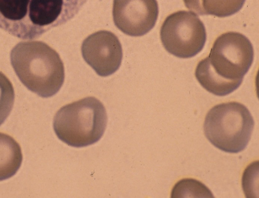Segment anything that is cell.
Instances as JSON below:
<instances>
[{"label": "cell", "mask_w": 259, "mask_h": 198, "mask_svg": "<svg viewBox=\"0 0 259 198\" xmlns=\"http://www.w3.org/2000/svg\"><path fill=\"white\" fill-rule=\"evenodd\" d=\"M253 57L252 44L246 36L226 32L215 39L209 56L197 65L196 78L208 92L227 96L240 87Z\"/></svg>", "instance_id": "1"}, {"label": "cell", "mask_w": 259, "mask_h": 198, "mask_svg": "<svg viewBox=\"0 0 259 198\" xmlns=\"http://www.w3.org/2000/svg\"><path fill=\"white\" fill-rule=\"evenodd\" d=\"M87 0H0V28L21 39L39 38L80 12Z\"/></svg>", "instance_id": "2"}, {"label": "cell", "mask_w": 259, "mask_h": 198, "mask_svg": "<svg viewBox=\"0 0 259 198\" xmlns=\"http://www.w3.org/2000/svg\"><path fill=\"white\" fill-rule=\"evenodd\" d=\"M11 64L27 89L42 98L55 96L64 84V66L59 54L40 41L21 42L10 55Z\"/></svg>", "instance_id": "3"}, {"label": "cell", "mask_w": 259, "mask_h": 198, "mask_svg": "<svg viewBox=\"0 0 259 198\" xmlns=\"http://www.w3.org/2000/svg\"><path fill=\"white\" fill-rule=\"evenodd\" d=\"M107 125V114L102 103L86 97L64 106L56 113L53 127L59 139L69 146H89L100 141Z\"/></svg>", "instance_id": "4"}, {"label": "cell", "mask_w": 259, "mask_h": 198, "mask_svg": "<svg viewBox=\"0 0 259 198\" xmlns=\"http://www.w3.org/2000/svg\"><path fill=\"white\" fill-rule=\"evenodd\" d=\"M254 120L245 106L229 102L214 106L208 111L204 124V134L219 150L238 154L251 140Z\"/></svg>", "instance_id": "5"}, {"label": "cell", "mask_w": 259, "mask_h": 198, "mask_svg": "<svg viewBox=\"0 0 259 198\" xmlns=\"http://www.w3.org/2000/svg\"><path fill=\"white\" fill-rule=\"evenodd\" d=\"M162 44L170 55L181 59L195 57L204 48L206 31L197 14L180 11L170 14L162 25Z\"/></svg>", "instance_id": "6"}, {"label": "cell", "mask_w": 259, "mask_h": 198, "mask_svg": "<svg viewBox=\"0 0 259 198\" xmlns=\"http://www.w3.org/2000/svg\"><path fill=\"white\" fill-rule=\"evenodd\" d=\"M84 60L101 77L113 75L119 69L123 48L116 35L100 30L88 36L81 47Z\"/></svg>", "instance_id": "7"}, {"label": "cell", "mask_w": 259, "mask_h": 198, "mask_svg": "<svg viewBox=\"0 0 259 198\" xmlns=\"http://www.w3.org/2000/svg\"><path fill=\"white\" fill-rule=\"evenodd\" d=\"M159 16L156 0H113L115 26L125 35L140 37L155 26Z\"/></svg>", "instance_id": "8"}, {"label": "cell", "mask_w": 259, "mask_h": 198, "mask_svg": "<svg viewBox=\"0 0 259 198\" xmlns=\"http://www.w3.org/2000/svg\"><path fill=\"white\" fill-rule=\"evenodd\" d=\"M22 162L19 144L10 135L0 133V181L13 177Z\"/></svg>", "instance_id": "9"}, {"label": "cell", "mask_w": 259, "mask_h": 198, "mask_svg": "<svg viewBox=\"0 0 259 198\" xmlns=\"http://www.w3.org/2000/svg\"><path fill=\"white\" fill-rule=\"evenodd\" d=\"M188 10L198 15L228 17L240 12L246 0H183Z\"/></svg>", "instance_id": "10"}, {"label": "cell", "mask_w": 259, "mask_h": 198, "mask_svg": "<svg viewBox=\"0 0 259 198\" xmlns=\"http://www.w3.org/2000/svg\"><path fill=\"white\" fill-rule=\"evenodd\" d=\"M15 92L8 77L0 71V126L6 121L13 109Z\"/></svg>", "instance_id": "11"}]
</instances>
